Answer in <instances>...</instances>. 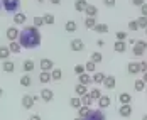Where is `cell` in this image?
<instances>
[{
    "instance_id": "cell-37",
    "label": "cell",
    "mask_w": 147,
    "mask_h": 120,
    "mask_svg": "<svg viewBox=\"0 0 147 120\" xmlns=\"http://www.w3.org/2000/svg\"><path fill=\"white\" fill-rule=\"evenodd\" d=\"M88 93H90V96L93 98V102H95V100L98 102V100H100V96H102V91L98 90V88H93V90L88 91Z\"/></svg>"
},
{
    "instance_id": "cell-40",
    "label": "cell",
    "mask_w": 147,
    "mask_h": 120,
    "mask_svg": "<svg viewBox=\"0 0 147 120\" xmlns=\"http://www.w3.org/2000/svg\"><path fill=\"white\" fill-rule=\"evenodd\" d=\"M95 68H96V64H95L93 61H88V63L85 64V69H86V73H90V75L95 73Z\"/></svg>"
},
{
    "instance_id": "cell-7",
    "label": "cell",
    "mask_w": 147,
    "mask_h": 120,
    "mask_svg": "<svg viewBox=\"0 0 147 120\" xmlns=\"http://www.w3.org/2000/svg\"><path fill=\"white\" fill-rule=\"evenodd\" d=\"M118 115L123 117V119H129V117L132 115V105H130V103H129V105H120L118 107Z\"/></svg>"
},
{
    "instance_id": "cell-30",
    "label": "cell",
    "mask_w": 147,
    "mask_h": 120,
    "mask_svg": "<svg viewBox=\"0 0 147 120\" xmlns=\"http://www.w3.org/2000/svg\"><path fill=\"white\" fill-rule=\"evenodd\" d=\"M90 61H93L95 64H98V63H102L103 61V56H102V53H91V56H90Z\"/></svg>"
},
{
    "instance_id": "cell-26",
    "label": "cell",
    "mask_w": 147,
    "mask_h": 120,
    "mask_svg": "<svg viewBox=\"0 0 147 120\" xmlns=\"http://www.w3.org/2000/svg\"><path fill=\"white\" fill-rule=\"evenodd\" d=\"M20 85H22L24 88H29L30 85H32V78H30L29 75H26V73H24V75L20 76Z\"/></svg>"
},
{
    "instance_id": "cell-58",
    "label": "cell",
    "mask_w": 147,
    "mask_h": 120,
    "mask_svg": "<svg viewBox=\"0 0 147 120\" xmlns=\"http://www.w3.org/2000/svg\"><path fill=\"white\" fill-rule=\"evenodd\" d=\"M146 34H147V29H146Z\"/></svg>"
},
{
    "instance_id": "cell-21",
    "label": "cell",
    "mask_w": 147,
    "mask_h": 120,
    "mask_svg": "<svg viewBox=\"0 0 147 120\" xmlns=\"http://www.w3.org/2000/svg\"><path fill=\"white\" fill-rule=\"evenodd\" d=\"M85 14H86V17H96V15H98V7H96V5H90L88 3Z\"/></svg>"
},
{
    "instance_id": "cell-10",
    "label": "cell",
    "mask_w": 147,
    "mask_h": 120,
    "mask_svg": "<svg viewBox=\"0 0 147 120\" xmlns=\"http://www.w3.org/2000/svg\"><path fill=\"white\" fill-rule=\"evenodd\" d=\"M127 71H129V75H139L140 73V64L139 63H134V61H130L129 64H127Z\"/></svg>"
},
{
    "instance_id": "cell-4",
    "label": "cell",
    "mask_w": 147,
    "mask_h": 120,
    "mask_svg": "<svg viewBox=\"0 0 147 120\" xmlns=\"http://www.w3.org/2000/svg\"><path fill=\"white\" fill-rule=\"evenodd\" d=\"M69 49H71L73 53H81V51L85 49V42H83L81 39H71V42H69Z\"/></svg>"
},
{
    "instance_id": "cell-41",
    "label": "cell",
    "mask_w": 147,
    "mask_h": 120,
    "mask_svg": "<svg viewBox=\"0 0 147 120\" xmlns=\"http://www.w3.org/2000/svg\"><path fill=\"white\" fill-rule=\"evenodd\" d=\"M137 24H139V27H140V29H147V17L140 15V17L137 19Z\"/></svg>"
},
{
    "instance_id": "cell-49",
    "label": "cell",
    "mask_w": 147,
    "mask_h": 120,
    "mask_svg": "<svg viewBox=\"0 0 147 120\" xmlns=\"http://www.w3.org/2000/svg\"><path fill=\"white\" fill-rule=\"evenodd\" d=\"M140 15H144V17H147V3H144V5L140 7Z\"/></svg>"
},
{
    "instance_id": "cell-12",
    "label": "cell",
    "mask_w": 147,
    "mask_h": 120,
    "mask_svg": "<svg viewBox=\"0 0 147 120\" xmlns=\"http://www.w3.org/2000/svg\"><path fill=\"white\" fill-rule=\"evenodd\" d=\"M41 100H44V102H53V100H54V93H53V90H49V88L41 90Z\"/></svg>"
},
{
    "instance_id": "cell-14",
    "label": "cell",
    "mask_w": 147,
    "mask_h": 120,
    "mask_svg": "<svg viewBox=\"0 0 147 120\" xmlns=\"http://www.w3.org/2000/svg\"><path fill=\"white\" fill-rule=\"evenodd\" d=\"M88 7V2L86 0H74V10L76 12H85Z\"/></svg>"
},
{
    "instance_id": "cell-53",
    "label": "cell",
    "mask_w": 147,
    "mask_h": 120,
    "mask_svg": "<svg viewBox=\"0 0 147 120\" xmlns=\"http://www.w3.org/2000/svg\"><path fill=\"white\" fill-rule=\"evenodd\" d=\"M142 80H144V83L147 85V71H146V73H142Z\"/></svg>"
},
{
    "instance_id": "cell-24",
    "label": "cell",
    "mask_w": 147,
    "mask_h": 120,
    "mask_svg": "<svg viewBox=\"0 0 147 120\" xmlns=\"http://www.w3.org/2000/svg\"><path fill=\"white\" fill-rule=\"evenodd\" d=\"M9 49H10V53L19 54V53H20V49H22V46L19 44V41H12V42H9Z\"/></svg>"
},
{
    "instance_id": "cell-16",
    "label": "cell",
    "mask_w": 147,
    "mask_h": 120,
    "mask_svg": "<svg viewBox=\"0 0 147 120\" xmlns=\"http://www.w3.org/2000/svg\"><path fill=\"white\" fill-rule=\"evenodd\" d=\"M118 102L122 105H129L132 102V95L130 93H118Z\"/></svg>"
},
{
    "instance_id": "cell-28",
    "label": "cell",
    "mask_w": 147,
    "mask_h": 120,
    "mask_svg": "<svg viewBox=\"0 0 147 120\" xmlns=\"http://www.w3.org/2000/svg\"><path fill=\"white\" fill-rule=\"evenodd\" d=\"M146 83H144V80L140 78V80H135V83H134V88H135V91H144L146 90Z\"/></svg>"
},
{
    "instance_id": "cell-17",
    "label": "cell",
    "mask_w": 147,
    "mask_h": 120,
    "mask_svg": "<svg viewBox=\"0 0 147 120\" xmlns=\"http://www.w3.org/2000/svg\"><path fill=\"white\" fill-rule=\"evenodd\" d=\"M2 69H3L5 73H14V71H15V64H14V61H10V59L3 61V64H2Z\"/></svg>"
},
{
    "instance_id": "cell-56",
    "label": "cell",
    "mask_w": 147,
    "mask_h": 120,
    "mask_svg": "<svg viewBox=\"0 0 147 120\" xmlns=\"http://www.w3.org/2000/svg\"><path fill=\"white\" fill-rule=\"evenodd\" d=\"M37 2H39V3H42V2H46V0H37Z\"/></svg>"
},
{
    "instance_id": "cell-6",
    "label": "cell",
    "mask_w": 147,
    "mask_h": 120,
    "mask_svg": "<svg viewBox=\"0 0 147 120\" xmlns=\"http://www.w3.org/2000/svg\"><path fill=\"white\" fill-rule=\"evenodd\" d=\"M19 34H20V30L17 29V27H9V29L5 30V37H7L10 42L19 39Z\"/></svg>"
},
{
    "instance_id": "cell-50",
    "label": "cell",
    "mask_w": 147,
    "mask_h": 120,
    "mask_svg": "<svg viewBox=\"0 0 147 120\" xmlns=\"http://www.w3.org/2000/svg\"><path fill=\"white\" fill-rule=\"evenodd\" d=\"M29 120H41V115H37V113H36V115H30Z\"/></svg>"
},
{
    "instance_id": "cell-5",
    "label": "cell",
    "mask_w": 147,
    "mask_h": 120,
    "mask_svg": "<svg viewBox=\"0 0 147 120\" xmlns=\"http://www.w3.org/2000/svg\"><path fill=\"white\" fill-rule=\"evenodd\" d=\"M85 120H107V117H105L102 108H96V110H91V113Z\"/></svg>"
},
{
    "instance_id": "cell-42",
    "label": "cell",
    "mask_w": 147,
    "mask_h": 120,
    "mask_svg": "<svg viewBox=\"0 0 147 120\" xmlns=\"http://www.w3.org/2000/svg\"><path fill=\"white\" fill-rule=\"evenodd\" d=\"M74 73L80 76V75H83V73H86V69H85V64H76L74 66Z\"/></svg>"
},
{
    "instance_id": "cell-33",
    "label": "cell",
    "mask_w": 147,
    "mask_h": 120,
    "mask_svg": "<svg viewBox=\"0 0 147 120\" xmlns=\"http://www.w3.org/2000/svg\"><path fill=\"white\" fill-rule=\"evenodd\" d=\"M69 105L73 107V108H76V110H78L80 107H83V103H81V98H80V96H73V98L69 100Z\"/></svg>"
},
{
    "instance_id": "cell-51",
    "label": "cell",
    "mask_w": 147,
    "mask_h": 120,
    "mask_svg": "<svg viewBox=\"0 0 147 120\" xmlns=\"http://www.w3.org/2000/svg\"><path fill=\"white\" fill-rule=\"evenodd\" d=\"M96 46H98V47L105 46V41H103V39H98V41H96Z\"/></svg>"
},
{
    "instance_id": "cell-35",
    "label": "cell",
    "mask_w": 147,
    "mask_h": 120,
    "mask_svg": "<svg viewBox=\"0 0 147 120\" xmlns=\"http://www.w3.org/2000/svg\"><path fill=\"white\" fill-rule=\"evenodd\" d=\"M51 76H53V80H54V81H59V80L63 78V71H61L59 68H54V69L51 71Z\"/></svg>"
},
{
    "instance_id": "cell-52",
    "label": "cell",
    "mask_w": 147,
    "mask_h": 120,
    "mask_svg": "<svg viewBox=\"0 0 147 120\" xmlns=\"http://www.w3.org/2000/svg\"><path fill=\"white\" fill-rule=\"evenodd\" d=\"M49 2H51L53 5H59V3H61V0H49Z\"/></svg>"
},
{
    "instance_id": "cell-38",
    "label": "cell",
    "mask_w": 147,
    "mask_h": 120,
    "mask_svg": "<svg viewBox=\"0 0 147 120\" xmlns=\"http://www.w3.org/2000/svg\"><path fill=\"white\" fill-rule=\"evenodd\" d=\"M85 26H86L88 29H93V27L96 26V19H95V17H86V19H85Z\"/></svg>"
},
{
    "instance_id": "cell-32",
    "label": "cell",
    "mask_w": 147,
    "mask_h": 120,
    "mask_svg": "<svg viewBox=\"0 0 147 120\" xmlns=\"http://www.w3.org/2000/svg\"><path fill=\"white\" fill-rule=\"evenodd\" d=\"M91 78H93V83H98V85H100V83L105 81V78H107V76L103 75V73H93Z\"/></svg>"
},
{
    "instance_id": "cell-19",
    "label": "cell",
    "mask_w": 147,
    "mask_h": 120,
    "mask_svg": "<svg viewBox=\"0 0 147 120\" xmlns=\"http://www.w3.org/2000/svg\"><path fill=\"white\" fill-rule=\"evenodd\" d=\"M34 68H36V64H34V61L32 59H26L22 63V69H24V73H30V71H34Z\"/></svg>"
},
{
    "instance_id": "cell-45",
    "label": "cell",
    "mask_w": 147,
    "mask_h": 120,
    "mask_svg": "<svg viewBox=\"0 0 147 120\" xmlns=\"http://www.w3.org/2000/svg\"><path fill=\"white\" fill-rule=\"evenodd\" d=\"M137 46H140L142 49H146L147 51V41H144V39H137V42H135Z\"/></svg>"
},
{
    "instance_id": "cell-23",
    "label": "cell",
    "mask_w": 147,
    "mask_h": 120,
    "mask_svg": "<svg viewBox=\"0 0 147 120\" xmlns=\"http://www.w3.org/2000/svg\"><path fill=\"white\" fill-rule=\"evenodd\" d=\"M64 29H66V32L73 34V32H76V29H78V24H76L74 20H68V22L64 24Z\"/></svg>"
},
{
    "instance_id": "cell-29",
    "label": "cell",
    "mask_w": 147,
    "mask_h": 120,
    "mask_svg": "<svg viewBox=\"0 0 147 120\" xmlns=\"http://www.w3.org/2000/svg\"><path fill=\"white\" fill-rule=\"evenodd\" d=\"M95 32H98V34H107L108 32V26L107 24H96L95 27H93Z\"/></svg>"
},
{
    "instance_id": "cell-31",
    "label": "cell",
    "mask_w": 147,
    "mask_h": 120,
    "mask_svg": "<svg viewBox=\"0 0 147 120\" xmlns=\"http://www.w3.org/2000/svg\"><path fill=\"white\" fill-rule=\"evenodd\" d=\"M81 98V103L85 107H91L93 105V98L90 96V93H86V95H83V96H80Z\"/></svg>"
},
{
    "instance_id": "cell-13",
    "label": "cell",
    "mask_w": 147,
    "mask_h": 120,
    "mask_svg": "<svg viewBox=\"0 0 147 120\" xmlns=\"http://www.w3.org/2000/svg\"><path fill=\"white\" fill-rule=\"evenodd\" d=\"M113 51H115V53H120V54L125 53V51H127V42H125V41H115V42H113Z\"/></svg>"
},
{
    "instance_id": "cell-46",
    "label": "cell",
    "mask_w": 147,
    "mask_h": 120,
    "mask_svg": "<svg viewBox=\"0 0 147 120\" xmlns=\"http://www.w3.org/2000/svg\"><path fill=\"white\" fill-rule=\"evenodd\" d=\"M115 3H117V0H103L105 7H115Z\"/></svg>"
},
{
    "instance_id": "cell-43",
    "label": "cell",
    "mask_w": 147,
    "mask_h": 120,
    "mask_svg": "<svg viewBox=\"0 0 147 120\" xmlns=\"http://www.w3.org/2000/svg\"><path fill=\"white\" fill-rule=\"evenodd\" d=\"M115 37H117V41H125V39H127V32H125V30H117Z\"/></svg>"
},
{
    "instance_id": "cell-44",
    "label": "cell",
    "mask_w": 147,
    "mask_h": 120,
    "mask_svg": "<svg viewBox=\"0 0 147 120\" xmlns=\"http://www.w3.org/2000/svg\"><path fill=\"white\" fill-rule=\"evenodd\" d=\"M140 27H139V24H137V20H129V30H132V32H135V30H139Z\"/></svg>"
},
{
    "instance_id": "cell-36",
    "label": "cell",
    "mask_w": 147,
    "mask_h": 120,
    "mask_svg": "<svg viewBox=\"0 0 147 120\" xmlns=\"http://www.w3.org/2000/svg\"><path fill=\"white\" fill-rule=\"evenodd\" d=\"M42 19H44V24H46V26H53V24H54V20H56L53 14H44V15H42Z\"/></svg>"
},
{
    "instance_id": "cell-25",
    "label": "cell",
    "mask_w": 147,
    "mask_h": 120,
    "mask_svg": "<svg viewBox=\"0 0 147 120\" xmlns=\"http://www.w3.org/2000/svg\"><path fill=\"white\" fill-rule=\"evenodd\" d=\"M39 81L46 85V83L53 81V76H51V73H49V71H41V75H39Z\"/></svg>"
},
{
    "instance_id": "cell-1",
    "label": "cell",
    "mask_w": 147,
    "mask_h": 120,
    "mask_svg": "<svg viewBox=\"0 0 147 120\" xmlns=\"http://www.w3.org/2000/svg\"><path fill=\"white\" fill-rule=\"evenodd\" d=\"M41 32L34 26H26L19 34V44L22 46V49H36L41 46Z\"/></svg>"
},
{
    "instance_id": "cell-57",
    "label": "cell",
    "mask_w": 147,
    "mask_h": 120,
    "mask_svg": "<svg viewBox=\"0 0 147 120\" xmlns=\"http://www.w3.org/2000/svg\"><path fill=\"white\" fill-rule=\"evenodd\" d=\"M74 120H83V119H80V117H76V119H74Z\"/></svg>"
},
{
    "instance_id": "cell-20",
    "label": "cell",
    "mask_w": 147,
    "mask_h": 120,
    "mask_svg": "<svg viewBox=\"0 0 147 120\" xmlns=\"http://www.w3.org/2000/svg\"><path fill=\"white\" fill-rule=\"evenodd\" d=\"M90 113H91V108H90V107H80V108H78V117H80V119H86V117H88Z\"/></svg>"
},
{
    "instance_id": "cell-22",
    "label": "cell",
    "mask_w": 147,
    "mask_h": 120,
    "mask_svg": "<svg viewBox=\"0 0 147 120\" xmlns=\"http://www.w3.org/2000/svg\"><path fill=\"white\" fill-rule=\"evenodd\" d=\"M9 56H10V49H9V46H0V59L7 61L9 59Z\"/></svg>"
},
{
    "instance_id": "cell-48",
    "label": "cell",
    "mask_w": 147,
    "mask_h": 120,
    "mask_svg": "<svg viewBox=\"0 0 147 120\" xmlns=\"http://www.w3.org/2000/svg\"><path fill=\"white\" fill-rule=\"evenodd\" d=\"M139 64H140V73H146L147 71V61H140Z\"/></svg>"
},
{
    "instance_id": "cell-9",
    "label": "cell",
    "mask_w": 147,
    "mask_h": 120,
    "mask_svg": "<svg viewBox=\"0 0 147 120\" xmlns=\"http://www.w3.org/2000/svg\"><path fill=\"white\" fill-rule=\"evenodd\" d=\"M115 85H117V78H115V76H107V78H105V81H103V86H105V88H107V90H113V88H115Z\"/></svg>"
},
{
    "instance_id": "cell-2",
    "label": "cell",
    "mask_w": 147,
    "mask_h": 120,
    "mask_svg": "<svg viewBox=\"0 0 147 120\" xmlns=\"http://www.w3.org/2000/svg\"><path fill=\"white\" fill-rule=\"evenodd\" d=\"M0 5L7 14H17L20 9V0H0Z\"/></svg>"
},
{
    "instance_id": "cell-27",
    "label": "cell",
    "mask_w": 147,
    "mask_h": 120,
    "mask_svg": "<svg viewBox=\"0 0 147 120\" xmlns=\"http://www.w3.org/2000/svg\"><path fill=\"white\" fill-rule=\"evenodd\" d=\"M74 93H76L78 96H83V95H86V93H88V90H86V86H85V85H80V83H78V85L74 86Z\"/></svg>"
},
{
    "instance_id": "cell-8",
    "label": "cell",
    "mask_w": 147,
    "mask_h": 120,
    "mask_svg": "<svg viewBox=\"0 0 147 120\" xmlns=\"http://www.w3.org/2000/svg\"><path fill=\"white\" fill-rule=\"evenodd\" d=\"M20 103H22V107L26 108V110H30L32 107H34V98H32V95H24L22 96V100H20Z\"/></svg>"
},
{
    "instance_id": "cell-54",
    "label": "cell",
    "mask_w": 147,
    "mask_h": 120,
    "mask_svg": "<svg viewBox=\"0 0 147 120\" xmlns=\"http://www.w3.org/2000/svg\"><path fill=\"white\" fill-rule=\"evenodd\" d=\"M2 95H3V90H2V88H0V96H2Z\"/></svg>"
},
{
    "instance_id": "cell-34",
    "label": "cell",
    "mask_w": 147,
    "mask_h": 120,
    "mask_svg": "<svg viewBox=\"0 0 147 120\" xmlns=\"http://www.w3.org/2000/svg\"><path fill=\"white\" fill-rule=\"evenodd\" d=\"M132 53H134V56H137V58H140L144 53H146V49H142L140 46H137V44H134L132 46Z\"/></svg>"
},
{
    "instance_id": "cell-11",
    "label": "cell",
    "mask_w": 147,
    "mask_h": 120,
    "mask_svg": "<svg viewBox=\"0 0 147 120\" xmlns=\"http://www.w3.org/2000/svg\"><path fill=\"white\" fill-rule=\"evenodd\" d=\"M26 20H27V15L24 14V12H17V14H14V24L15 26H24Z\"/></svg>"
},
{
    "instance_id": "cell-47",
    "label": "cell",
    "mask_w": 147,
    "mask_h": 120,
    "mask_svg": "<svg viewBox=\"0 0 147 120\" xmlns=\"http://www.w3.org/2000/svg\"><path fill=\"white\" fill-rule=\"evenodd\" d=\"M146 3V0H132V5L134 7H142Z\"/></svg>"
},
{
    "instance_id": "cell-3",
    "label": "cell",
    "mask_w": 147,
    "mask_h": 120,
    "mask_svg": "<svg viewBox=\"0 0 147 120\" xmlns=\"http://www.w3.org/2000/svg\"><path fill=\"white\" fill-rule=\"evenodd\" d=\"M39 68H41V71H53L54 69V61L49 59V58H42V59L39 61Z\"/></svg>"
},
{
    "instance_id": "cell-18",
    "label": "cell",
    "mask_w": 147,
    "mask_h": 120,
    "mask_svg": "<svg viewBox=\"0 0 147 120\" xmlns=\"http://www.w3.org/2000/svg\"><path fill=\"white\" fill-rule=\"evenodd\" d=\"M93 83V78L90 73H83V75H80V85H85V86H88Z\"/></svg>"
},
{
    "instance_id": "cell-15",
    "label": "cell",
    "mask_w": 147,
    "mask_h": 120,
    "mask_svg": "<svg viewBox=\"0 0 147 120\" xmlns=\"http://www.w3.org/2000/svg\"><path fill=\"white\" fill-rule=\"evenodd\" d=\"M110 103H112V98L108 96V95H102L100 96V100H98V107L100 108H107V107H110Z\"/></svg>"
},
{
    "instance_id": "cell-39",
    "label": "cell",
    "mask_w": 147,
    "mask_h": 120,
    "mask_svg": "<svg viewBox=\"0 0 147 120\" xmlns=\"http://www.w3.org/2000/svg\"><path fill=\"white\" fill-rule=\"evenodd\" d=\"M32 22H34V27H37V29H39L41 26H46V24H44V19H42V17H39V15H36V17L32 19Z\"/></svg>"
},
{
    "instance_id": "cell-59",
    "label": "cell",
    "mask_w": 147,
    "mask_h": 120,
    "mask_svg": "<svg viewBox=\"0 0 147 120\" xmlns=\"http://www.w3.org/2000/svg\"><path fill=\"white\" fill-rule=\"evenodd\" d=\"M146 91H147V86H146Z\"/></svg>"
},
{
    "instance_id": "cell-60",
    "label": "cell",
    "mask_w": 147,
    "mask_h": 120,
    "mask_svg": "<svg viewBox=\"0 0 147 120\" xmlns=\"http://www.w3.org/2000/svg\"><path fill=\"white\" fill-rule=\"evenodd\" d=\"M0 9H2V5H0Z\"/></svg>"
},
{
    "instance_id": "cell-55",
    "label": "cell",
    "mask_w": 147,
    "mask_h": 120,
    "mask_svg": "<svg viewBox=\"0 0 147 120\" xmlns=\"http://www.w3.org/2000/svg\"><path fill=\"white\" fill-rule=\"evenodd\" d=\"M142 120H147V115H144V117H142Z\"/></svg>"
}]
</instances>
